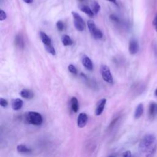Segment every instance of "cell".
<instances>
[{
  "label": "cell",
  "instance_id": "14",
  "mask_svg": "<svg viewBox=\"0 0 157 157\" xmlns=\"http://www.w3.org/2000/svg\"><path fill=\"white\" fill-rule=\"evenodd\" d=\"M15 44L20 49H23L25 47V42L21 34H18L15 38Z\"/></svg>",
  "mask_w": 157,
  "mask_h": 157
},
{
  "label": "cell",
  "instance_id": "12",
  "mask_svg": "<svg viewBox=\"0 0 157 157\" xmlns=\"http://www.w3.org/2000/svg\"><path fill=\"white\" fill-rule=\"evenodd\" d=\"M17 150L18 152H19V153L23 154H31L32 152V150L30 148H29L28 147L23 144H20L17 145Z\"/></svg>",
  "mask_w": 157,
  "mask_h": 157
},
{
  "label": "cell",
  "instance_id": "33",
  "mask_svg": "<svg viewBox=\"0 0 157 157\" xmlns=\"http://www.w3.org/2000/svg\"><path fill=\"white\" fill-rule=\"evenodd\" d=\"M109 157H114V156H113V155H111V156H109Z\"/></svg>",
  "mask_w": 157,
  "mask_h": 157
},
{
  "label": "cell",
  "instance_id": "15",
  "mask_svg": "<svg viewBox=\"0 0 157 157\" xmlns=\"http://www.w3.org/2000/svg\"><path fill=\"white\" fill-rule=\"evenodd\" d=\"M71 109L74 112H77L79 109V104L76 97H72L71 100Z\"/></svg>",
  "mask_w": 157,
  "mask_h": 157
},
{
  "label": "cell",
  "instance_id": "13",
  "mask_svg": "<svg viewBox=\"0 0 157 157\" xmlns=\"http://www.w3.org/2000/svg\"><path fill=\"white\" fill-rule=\"evenodd\" d=\"M20 95L22 98L27 100H31L34 97L33 92L31 90L28 89L22 90L20 93Z\"/></svg>",
  "mask_w": 157,
  "mask_h": 157
},
{
  "label": "cell",
  "instance_id": "11",
  "mask_svg": "<svg viewBox=\"0 0 157 157\" xmlns=\"http://www.w3.org/2000/svg\"><path fill=\"white\" fill-rule=\"evenodd\" d=\"M39 36H40L41 41L42 43L44 44L45 47L52 45L51 39L48 37V36L46 33H45L43 31H41L40 33H39Z\"/></svg>",
  "mask_w": 157,
  "mask_h": 157
},
{
  "label": "cell",
  "instance_id": "7",
  "mask_svg": "<svg viewBox=\"0 0 157 157\" xmlns=\"http://www.w3.org/2000/svg\"><path fill=\"white\" fill-rule=\"evenodd\" d=\"M106 102L107 100L105 98H102V99L98 101L95 109V115L96 116H99L102 114V112L104 111Z\"/></svg>",
  "mask_w": 157,
  "mask_h": 157
},
{
  "label": "cell",
  "instance_id": "22",
  "mask_svg": "<svg viewBox=\"0 0 157 157\" xmlns=\"http://www.w3.org/2000/svg\"><path fill=\"white\" fill-rule=\"evenodd\" d=\"M56 26L58 30L60 31H63L64 30V29H65V24H64L63 22L61 20H59L57 22Z\"/></svg>",
  "mask_w": 157,
  "mask_h": 157
},
{
  "label": "cell",
  "instance_id": "26",
  "mask_svg": "<svg viewBox=\"0 0 157 157\" xmlns=\"http://www.w3.org/2000/svg\"><path fill=\"white\" fill-rule=\"evenodd\" d=\"M0 105L3 107H6L8 105V102L6 100L4 99V98H1L0 99Z\"/></svg>",
  "mask_w": 157,
  "mask_h": 157
},
{
  "label": "cell",
  "instance_id": "27",
  "mask_svg": "<svg viewBox=\"0 0 157 157\" xmlns=\"http://www.w3.org/2000/svg\"><path fill=\"white\" fill-rule=\"evenodd\" d=\"M122 157H132L131 152L130 150H126L125 152H124V154H123Z\"/></svg>",
  "mask_w": 157,
  "mask_h": 157
},
{
  "label": "cell",
  "instance_id": "4",
  "mask_svg": "<svg viewBox=\"0 0 157 157\" xmlns=\"http://www.w3.org/2000/svg\"><path fill=\"white\" fill-rule=\"evenodd\" d=\"M72 15L75 28L78 31H83L85 28V24L83 18L79 14L76 12H72Z\"/></svg>",
  "mask_w": 157,
  "mask_h": 157
},
{
  "label": "cell",
  "instance_id": "6",
  "mask_svg": "<svg viewBox=\"0 0 157 157\" xmlns=\"http://www.w3.org/2000/svg\"><path fill=\"white\" fill-rule=\"evenodd\" d=\"M139 44L135 39H132L129 43V52L131 55H135L139 51Z\"/></svg>",
  "mask_w": 157,
  "mask_h": 157
},
{
  "label": "cell",
  "instance_id": "16",
  "mask_svg": "<svg viewBox=\"0 0 157 157\" xmlns=\"http://www.w3.org/2000/svg\"><path fill=\"white\" fill-rule=\"evenodd\" d=\"M144 112V106L142 103H140L138 106H137L136 111L134 112V118L136 119H138L143 114Z\"/></svg>",
  "mask_w": 157,
  "mask_h": 157
},
{
  "label": "cell",
  "instance_id": "2",
  "mask_svg": "<svg viewBox=\"0 0 157 157\" xmlns=\"http://www.w3.org/2000/svg\"><path fill=\"white\" fill-rule=\"evenodd\" d=\"M25 119L29 124L39 126L42 124L43 117L39 112L34 111H29L25 115Z\"/></svg>",
  "mask_w": 157,
  "mask_h": 157
},
{
  "label": "cell",
  "instance_id": "19",
  "mask_svg": "<svg viewBox=\"0 0 157 157\" xmlns=\"http://www.w3.org/2000/svg\"><path fill=\"white\" fill-rule=\"evenodd\" d=\"M81 11H82L83 12H84L85 14H86L88 16H89L90 17H93L94 16V13H93L92 9L88 7V6H82L81 8Z\"/></svg>",
  "mask_w": 157,
  "mask_h": 157
},
{
  "label": "cell",
  "instance_id": "10",
  "mask_svg": "<svg viewBox=\"0 0 157 157\" xmlns=\"http://www.w3.org/2000/svg\"><path fill=\"white\" fill-rule=\"evenodd\" d=\"M23 105V101L20 99V98H16L14 99L11 101V106L12 109L14 111H18L21 109Z\"/></svg>",
  "mask_w": 157,
  "mask_h": 157
},
{
  "label": "cell",
  "instance_id": "25",
  "mask_svg": "<svg viewBox=\"0 0 157 157\" xmlns=\"http://www.w3.org/2000/svg\"><path fill=\"white\" fill-rule=\"evenodd\" d=\"M109 18L112 22H116V23H119L120 22L119 18L118 17L116 16V15H115V14H111L110 16H109Z\"/></svg>",
  "mask_w": 157,
  "mask_h": 157
},
{
  "label": "cell",
  "instance_id": "5",
  "mask_svg": "<svg viewBox=\"0 0 157 157\" xmlns=\"http://www.w3.org/2000/svg\"><path fill=\"white\" fill-rule=\"evenodd\" d=\"M100 72L102 78L104 81L109 83H112L114 82L109 66L106 65H102L100 67Z\"/></svg>",
  "mask_w": 157,
  "mask_h": 157
},
{
  "label": "cell",
  "instance_id": "29",
  "mask_svg": "<svg viewBox=\"0 0 157 157\" xmlns=\"http://www.w3.org/2000/svg\"><path fill=\"white\" fill-rule=\"evenodd\" d=\"M23 1L27 4H31L33 2V0H23Z\"/></svg>",
  "mask_w": 157,
  "mask_h": 157
},
{
  "label": "cell",
  "instance_id": "20",
  "mask_svg": "<svg viewBox=\"0 0 157 157\" xmlns=\"http://www.w3.org/2000/svg\"><path fill=\"white\" fill-rule=\"evenodd\" d=\"M91 9L95 15L98 14V13L100 12L101 9V6L100 4L96 1H93L91 4Z\"/></svg>",
  "mask_w": 157,
  "mask_h": 157
},
{
  "label": "cell",
  "instance_id": "1",
  "mask_svg": "<svg viewBox=\"0 0 157 157\" xmlns=\"http://www.w3.org/2000/svg\"><path fill=\"white\" fill-rule=\"evenodd\" d=\"M157 150V139L153 134H147L139 144V152L142 157H154Z\"/></svg>",
  "mask_w": 157,
  "mask_h": 157
},
{
  "label": "cell",
  "instance_id": "3",
  "mask_svg": "<svg viewBox=\"0 0 157 157\" xmlns=\"http://www.w3.org/2000/svg\"><path fill=\"white\" fill-rule=\"evenodd\" d=\"M87 26L90 33L93 38L95 39H101L103 37V34L99 28H98L96 24L93 20H88L87 22Z\"/></svg>",
  "mask_w": 157,
  "mask_h": 157
},
{
  "label": "cell",
  "instance_id": "28",
  "mask_svg": "<svg viewBox=\"0 0 157 157\" xmlns=\"http://www.w3.org/2000/svg\"><path fill=\"white\" fill-rule=\"evenodd\" d=\"M153 24H154V26L155 27V31L157 32V15L156 16V17H155L154 21H153Z\"/></svg>",
  "mask_w": 157,
  "mask_h": 157
},
{
  "label": "cell",
  "instance_id": "32",
  "mask_svg": "<svg viewBox=\"0 0 157 157\" xmlns=\"http://www.w3.org/2000/svg\"><path fill=\"white\" fill-rule=\"evenodd\" d=\"M155 95L157 96V89L155 90Z\"/></svg>",
  "mask_w": 157,
  "mask_h": 157
},
{
  "label": "cell",
  "instance_id": "17",
  "mask_svg": "<svg viewBox=\"0 0 157 157\" xmlns=\"http://www.w3.org/2000/svg\"><path fill=\"white\" fill-rule=\"evenodd\" d=\"M61 42L64 46H70L72 45L73 42L71 38L66 34L63 35L61 38Z\"/></svg>",
  "mask_w": 157,
  "mask_h": 157
},
{
  "label": "cell",
  "instance_id": "30",
  "mask_svg": "<svg viewBox=\"0 0 157 157\" xmlns=\"http://www.w3.org/2000/svg\"><path fill=\"white\" fill-rule=\"evenodd\" d=\"M108 1L111 2V3H114V4H117V0H108Z\"/></svg>",
  "mask_w": 157,
  "mask_h": 157
},
{
  "label": "cell",
  "instance_id": "24",
  "mask_svg": "<svg viewBox=\"0 0 157 157\" xmlns=\"http://www.w3.org/2000/svg\"><path fill=\"white\" fill-rule=\"evenodd\" d=\"M7 18V14L3 9L0 10V21H3Z\"/></svg>",
  "mask_w": 157,
  "mask_h": 157
},
{
  "label": "cell",
  "instance_id": "21",
  "mask_svg": "<svg viewBox=\"0 0 157 157\" xmlns=\"http://www.w3.org/2000/svg\"><path fill=\"white\" fill-rule=\"evenodd\" d=\"M46 51L49 53H51L52 55H56V51H55V48H54L53 47L52 45L51 46H46L45 47Z\"/></svg>",
  "mask_w": 157,
  "mask_h": 157
},
{
  "label": "cell",
  "instance_id": "8",
  "mask_svg": "<svg viewBox=\"0 0 157 157\" xmlns=\"http://www.w3.org/2000/svg\"><path fill=\"white\" fill-rule=\"evenodd\" d=\"M82 63L83 66L88 71H92L93 69V65L91 59L88 56L83 55L82 57Z\"/></svg>",
  "mask_w": 157,
  "mask_h": 157
},
{
  "label": "cell",
  "instance_id": "9",
  "mask_svg": "<svg viewBox=\"0 0 157 157\" xmlns=\"http://www.w3.org/2000/svg\"><path fill=\"white\" fill-rule=\"evenodd\" d=\"M88 122V116L85 113H81L77 118V126L82 128L85 126Z\"/></svg>",
  "mask_w": 157,
  "mask_h": 157
},
{
  "label": "cell",
  "instance_id": "23",
  "mask_svg": "<svg viewBox=\"0 0 157 157\" xmlns=\"http://www.w3.org/2000/svg\"><path fill=\"white\" fill-rule=\"evenodd\" d=\"M68 71H70L71 73L73 74H77V70L76 68V66L73 65H70L68 67Z\"/></svg>",
  "mask_w": 157,
  "mask_h": 157
},
{
  "label": "cell",
  "instance_id": "31",
  "mask_svg": "<svg viewBox=\"0 0 157 157\" xmlns=\"http://www.w3.org/2000/svg\"><path fill=\"white\" fill-rule=\"evenodd\" d=\"M86 1V0H78V1H79L80 3H83L85 2Z\"/></svg>",
  "mask_w": 157,
  "mask_h": 157
},
{
  "label": "cell",
  "instance_id": "18",
  "mask_svg": "<svg viewBox=\"0 0 157 157\" xmlns=\"http://www.w3.org/2000/svg\"><path fill=\"white\" fill-rule=\"evenodd\" d=\"M155 108H156V104L155 103L152 102L149 106V119H153L155 114Z\"/></svg>",
  "mask_w": 157,
  "mask_h": 157
}]
</instances>
